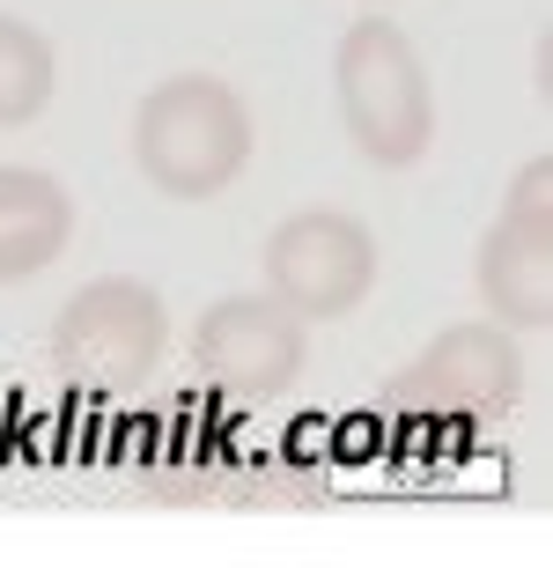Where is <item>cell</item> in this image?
I'll return each mask as SVG.
<instances>
[{
  "label": "cell",
  "mask_w": 553,
  "mask_h": 568,
  "mask_svg": "<svg viewBox=\"0 0 553 568\" xmlns=\"http://www.w3.org/2000/svg\"><path fill=\"white\" fill-rule=\"evenodd\" d=\"M52 89H60V52H52V38L22 16H0V133L38 126L44 104H52Z\"/></svg>",
  "instance_id": "obj_9"
},
{
  "label": "cell",
  "mask_w": 553,
  "mask_h": 568,
  "mask_svg": "<svg viewBox=\"0 0 553 568\" xmlns=\"http://www.w3.org/2000/svg\"><path fill=\"white\" fill-rule=\"evenodd\" d=\"M258 266H266V295L288 303L303 325L310 317L318 325H340L377 288V236L347 207H296L288 222H274Z\"/></svg>",
  "instance_id": "obj_5"
},
{
  "label": "cell",
  "mask_w": 553,
  "mask_h": 568,
  "mask_svg": "<svg viewBox=\"0 0 553 568\" xmlns=\"http://www.w3.org/2000/svg\"><path fill=\"white\" fill-rule=\"evenodd\" d=\"M332 104L377 170H413L436 148V82L391 16H355L332 44Z\"/></svg>",
  "instance_id": "obj_2"
},
{
  "label": "cell",
  "mask_w": 553,
  "mask_h": 568,
  "mask_svg": "<svg viewBox=\"0 0 553 568\" xmlns=\"http://www.w3.org/2000/svg\"><path fill=\"white\" fill-rule=\"evenodd\" d=\"M303 362H310L303 317L274 295H222L192 325V369L229 399H274L303 377Z\"/></svg>",
  "instance_id": "obj_6"
},
{
  "label": "cell",
  "mask_w": 553,
  "mask_h": 568,
  "mask_svg": "<svg viewBox=\"0 0 553 568\" xmlns=\"http://www.w3.org/2000/svg\"><path fill=\"white\" fill-rule=\"evenodd\" d=\"M74 236V200L52 170L0 163V288L44 274Z\"/></svg>",
  "instance_id": "obj_8"
},
{
  "label": "cell",
  "mask_w": 553,
  "mask_h": 568,
  "mask_svg": "<svg viewBox=\"0 0 553 568\" xmlns=\"http://www.w3.org/2000/svg\"><path fill=\"white\" fill-rule=\"evenodd\" d=\"M163 339H171V311H163V295L149 281H133V274L82 281L60 303V317H52V362L74 384H89V392L149 384L155 362H163Z\"/></svg>",
  "instance_id": "obj_3"
},
{
  "label": "cell",
  "mask_w": 553,
  "mask_h": 568,
  "mask_svg": "<svg viewBox=\"0 0 553 568\" xmlns=\"http://www.w3.org/2000/svg\"><path fill=\"white\" fill-rule=\"evenodd\" d=\"M502 222H524V230H553V155H524L502 192Z\"/></svg>",
  "instance_id": "obj_10"
},
{
  "label": "cell",
  "mask_w": 553,
  "mask_h": 568,
  "mask_svg": "<svg viewBox=\"0 0 553 568\" xmlns=\"http://www.w3.org/2000/svg\"><path fill=\"white\" fill-rule=\"evenodd\" d=\"M252 104L222 74H163L133 104V170L163 200H222L252 163Z\"/></svg>",
  "instance_id": "obj_1"
},
{
  "label": "cell",
  "mask_w": 553,
  "mask_h": 568,
  "mask_svg": "<svg viewBox=\"0 0 553 568\" xmlns=\"http://www.w3.org/2000/svg\"><path fill=\"white\" fill-rule=\"evenodd\" d=\"M516 399H524V355H516V333L494 317L443 325L399 377H383V406L428 414V422H502Z\"/></svg>",
  "instance_id": "obj_4"
},
{
  "label": "cell",
  "mask_w": 553,
  "mask_h": 568,
  "mask_svg": "<svg viewBox=\"0 0 553 568\" xmlns=\"http://www.w3.org/2000/svg\"><path fill=\"white\" fill-rule=\"evenodd\" d=\"M472 288H480L494 325L546 333L553 325V230H524V222L494 214V230L480 236V258H472Z\"/></svg>",
  "instance_id": "obj_7"
}]
</instances>
